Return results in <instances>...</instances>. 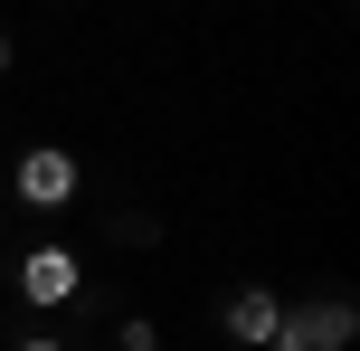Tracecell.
I'll return each mask as SVG.
<instances>
[{"label": "cell", "mask_w": 360, "mask_h": 351, "mask_svg": "<svg viewBox=\"0 0 360 351\" xmlns=\"http://www.w3.org/2000/svg\"><path fill=\"white\" fill-rule=\"evenodd\" d=\"M19 351H76L67 333H19Z\"/></svg>", "instance_id": "cell-6"}, {"label": "cell", "mask_w": 360, "mask_h": 351, "mask_svg": "<svg viewBox=\"0 0 360 351\" xmlns=\"http://www.w3.org/2000/svg\"><path fill=\"white\" fill-rule=\"evenodd\" d=\"M19 200H29V209H67V200H76V152H67V143L19 152Z\"/></svg>", "instance_id": "cell-3"}, {"label": "cell", "mask_w": 360, "mask_h": 351, "mask_svg": "<svg viewBox=\"0 0 360 351\" xmlns=\"http://www.w3.org/2000/svg\"><path fill=\"white\" fill-rule=\"evenodd\" d=\"M10 67H19V38H10V29H0V76H10Z\"/></svg>", "instance_id": "cell-7"}, {"label": "cell", "mask_w": 360, "mask_h": 351, "mask_svg": "<svg viewBox=\"0 0 360 351\" xmlns=\"http://www.w3.org/2000/svg\"><path fill=\"white\" fill-rule=\"evenodd\" d=\"M19 295H29L38 314H57V304H86V266H76V247L38 238L29 257H19Z\"/></svg>", "instance_id": "cell-2"}, {"label": "cell", "mask_w": 360, "mask_h": 351, "mask_svg": "<svg viewBox=\"0 0 360 351\" xmlns=\"http://www.w3.org/2000/svg\"><path fill=\"white\" fill-rule=\"evenodd\" d=\"M114 351H162V333H152V314H124V323H114Z\"/></svg>", "instance_id": "cell-5"}, {"label": "cell", "mask_w": 360, "mask_h": 351, "mask_svg": "<svg viewBox=\"0 0 360 351\" xmlns=\"http://www.w3.org/2000/svg\"><path fill=\"white\" fill-rule=\"evenodd\" d=\"M275 323H285V304H275L266 285H237V295L218 304V333H228L237 351H266V342H275Z\"/></svg>", "instance_id": "cell-4"}, {"label": "cell", "mask_w": 360, "mask_h": 351, "mask_svg": "<svg viewBox=\"0 0 360 351\" xmlns=\"http://www.w3.org/2000/svg\"><path fill=\"white\" fill-rule=\"evenodd\" d=\"M351 333H360V304L351 295H313V304H285L266 351H351Z\"/></svg>", "instance_id": "cell-1"}]
</instances>
